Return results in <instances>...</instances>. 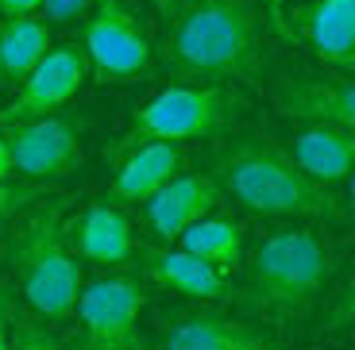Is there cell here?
<instances>
[{"mask_svg": "<svg viewBox=\"0 0 355 350\" xmlns=\"http://www.w3.org/2000/svg\"><path fill=\"white\" fill-rule=\"evenodd\" d=\"M213 181L243 208L278 219H340L329 185L305 177L286 147L266 135H236L213 158Z\"/></svg>", "mask_w": 355, "mask_h": 350, "instance_id": "6da1fadb", "label": "cell"}, {"mask_svg": "<svg viewBox=\"0 0 355 350\" xmlns=\"http://www.w3.org/2000/svg\"><path fill=\"white\" fill-rule=\"evenodd\" d=\"M166 62L189 77H255V4L251 0H182L166 35Z\"/></svg>", "mask_w": 355, "mask_h": 350, "instance_id": "7a4b0ae2", "label": "cell"}, {"mask_svg": "<svg viewBox=\"0 0 355 350\" xmlns=\"http://www.w3.org/2000/svg\"><path fill=\"white\" fill-rule=\"evenodd\" d=\"M12 262H16V277L24 289L27 304L46 320H66L73 315L81 289V273L73 262L70 246H66L58 212L46 208L24 223L16 246H12Z\"/></svg>", "mask_w": 355, "mask_h": 350, "instance_id": "3957f363", "label": "cell"}, {"mask_svg": "<svg viewBox=\"0 0 355 350\" xmlns=\"http://www.w3.org/2000/svg\"><path fill=\"white\" fill-rule=\"evenodd\" d=\"M236 108H240V97L220 85H170L132 116V127L116 147V158L139 142L213 139L236 120Z\"/></svg>", "mask_w": 355, "mask_h": 350, "instance_id": "277c9868", "label": "cell"}, {"mask_svg": "<svg viewBox=\"0 0 355 350\" xmlns=\"http://www.w3.org/2000/svg\"><path fill=\"white\" fill-rule=\"evenodd\" d=\"M332 273L329 246L313 231H278L263 239L251 262V285L270 308H305Z\"/></svg>", "mask_w": 355, "mask_h": 350, "instance_id": "5b68a950", "label": "cell"}, {"mask_svg": "<svg viewBox=\"0 0 355 350\" xmlns=\"http://www.w3.org/2000/svg\"><path fill=\"white\" fill-rule=\"evenodd\" d=\"M143 293L132 277H97L78 293L81 350H135L139 347Z\"/></svg>", "mask_w": 355, "mask_h": 350, "instance_id": "8992f818", "label": "cell"}, {"mask_svg": "<svg viewBox=\"0 0 355 350\" xmlns=\"http://www.w3.org/2000/svg\"><path fill=\"white\" fill-rule=\"evenodd\" d=\"M81 131L85 123L73 116H35L24 123H8V150L12 166L24 177H39V181H58L70 177L81 166Z\"/></svg>", "mask_w": 355, "mask_h": 350, "instance_id": "52a82bcc", "label": "cell"}, {"mask_svg": "<svg viewBox=\"0 0 355 350\" xmlns=\"http://www.w3.org/2000/svg\"><path fill=\"white\" fill-rule=\"evenodd\" d=\"M81 50L101 81H132L151 66V43L120 0H101L85 19Z\"/></svg>", "mask_w": 355, "mask_h": 350, "instance_id": "ba28073f", "label": "cell"}, {"mask_svg": "<svg viewBox=\"0 0 355 350\" xmlns=\"http://www.w3.org/2000/svg\"><path fill=\"white\" fill-rule=\"evenodd\" d=\"M85 73H89V62L81 46L66 43L46 50L43 62L24 77L16 100L0 112V123L8 127V123H24V120H35V116L58 112L62 104H70L78 97V89L85 85Z\"/></svg>", "mask_w": 355, "mask_h": 350, "instance_id": "9c48e42d", "label": "cell"}, {"mask_svg": "<svg viewBox=\"0 0 355 350\" xmlns=\"http://www.w3.org/2000/svg\"><path fill=\"white\" fill-rule=\"evenodd\" d=\"M147 223L159 239H178L189 223H197L201 216L220 204V185L205 174H178L162 185L155 196H147Z\"/></svg>", "mask_w": 355, "mask_h": 350, "instance_id": "30bf717a", "label": "cell"}, {"mask_svg": "<svg viewBox=\"0 0 355 350\" xmlns=\"http://www.w3.org/2000/svg\"><path fill=\"white\" fill-rule=\"evenodd\" d=\"M290 158L305 177H313V181H320V185L344 181V177L352 174V162H355L352 127H340V123H313L302 135H293Z\"/></svg>", "mask_w": 355, "mask_h": 350, "instance_id": "8fae6325", "label": "cell"}, {"mask_svg": "<svg viewBox=\"0 0 355 350\" xmlns=\"http://www.w3.org/2000/svg\"><path fill=\"white\" fill-rule=\"evenodd\" d=\"M182 169V150L178 142H139L128 154H120V169L112 177V201L143 204L155 196L170 177Z\"/></svg>", "mask_w": 355, "mask_h": 350, "instance_id": "7c38bea8", "label": "cell"}, {"mask_svg": "<svg viewBox=\"0 0 355 350\" xmlns=\"http://www.w3.org/2000/svg\"><path fill=\"white\" fill-rule=\"evenodd\" d=\"M302 35L324 66L352 70L355 62V0H313L302 12Z\"/></svg>", "mask_w": 355, "mask_h": 350, "instance_id": "4fadbf2b", "label": "cell"}, {"mask_svg": "<svg viewBox=\"0 0 355 350\" xmlns=\"http://www.w3.org/2000/svg\"><path fill=\"white\" fill-rule=\"evenodd\" d=\"M278 108L286 116H309L317 123H355V93L344 77H290L278 85Z\"/></svg>", "mask_w": 355, "mask_h": 350, "instance_id": "5bb4252c", "label": "cell"}, {"mask_svg": "<svg viewBox=\"0 0 355 350\" xmlns=\"http://www.w3.org/2000/svg\"><path fill=\"white\" fill-rule=\"evenodd\" d=\"M162 350H282L263 331L228 315H186L170 327Z\"/></svg>", "mask_w": 355, "mask_h": 350, "instance_id": "9a60e30c", "label": "cell"}, {"mask_svg": "<svg viewBox=\"0 0 355 350\" xmlns=\"http://www.w3.org/2000/svg\"><path fill=\"white\" fill-rule=\"evenodd\" d=\"M70 243L73 254L97 266H124L135 254L132 228L112 204H93V208L81 212V219L70 228Z\"/></svg>", "mask_w": 355, "mask_h": 350, "instance_id": "2e32d148", "label": "cell"}, {"mask_svg": "<svg viewBox=\"0 0 355 350\" xmlns=\"http://www.w3.org/2000/svg\"><path fill=\"white\" fill-rule=\"evenodd\" d=\"M147 273L159 281L162 289L182 293V297H197V300H213L224 293V277L216 266L201 262L189 250H147Z\"/></svg>", "mask_w": 355, "mask_h": 350, "instance_id": "e0dca14e", "label": "cell"}, {"mask_svg": "<svg viewBox=\"0 0 355 350\" xmlns=\"http://www.w3.org/2000/svg\"><path fill=\"white\" fill-rule=\"evenodd\" d=\"M51 50V27L35 16H8L0 24V62L4 77H19L35 70L43 54Z\"/></svg>", "mask_w": 355, "mask_h": 350, "instance_id": "ac0fdd59", "label": "cell"}, {"mask_svg": "<svg viewBox=\"0 0 355 350\" xmlns=\"http://www.w3.org/2000/svg\"><path fill=\"white\" fill-rule=\"evenodd\" d=\"M178 239H182V250L197 254L201 262L216 266V270H232V266L240 262V254H243V228L236 223V219L201 216Z\"/></svg>", "mask_w": 355, "mask_h": 350, "instance_id": "d6986e66", "label": "cell"}, {"mask_svg": "<svg viewBox=\"0 0 355 350\" xmlns=\"http://www.w3.org/2000/svg\"><path fill=\"white\" fill-rule=\"evenodd\" d=\"M12 324L16 327L8 331V350H62L39 324H27V320H12Z\"/></svg>", "mask_w": 355, "mask_h": 350, "instance_id": "ffe728a7", "label": "cell"}, {"mask_svg": "<svg viewBox=\"0 0 355 350\" xmlns=\"http://www.w3.org/2000/svg\"><path fill=\"white\" fill-rule=\"evenodd\" d=\"M43 8L54 24H73L89 12V0H43Z\"/></svg>", "mask_w": 355, "mask_h": 350, "instance_id": "44dd1931", "label": "cell"}, {"mask_svg": "<svg viewBox=\"0 0 355 350\" xmlns=\"http://www.w3.org/2000/svg\"><path fill=\"white\" fill-rule=\"evenodd\" d=\"M27 196H31L27 189H12L8 181H0V219H4V216H12V212H16L19 204L27 201Z\"/></svg>", "mask_w": 355, "mask_h": 350, "instance_id": "7402d4cb", "label": "cell"}, {"mask_svg": "<svg viewBox=\"0 0 355 350\" xmlns=\"http://www.w3.org/2000/svg\"><path fill=\"white\" fill-rule=\"evenodd\" d=\"M35 8H43V0H0L4 16H31Z\"/></svg>", "mask_w": 355, "mask_h": 350, "instance_id": "603a6c76", "label": "cell"}, {"mask_svg": "<svg viewBox=\"0 0 355 350\" xmlns=\"http://www.w3.org/2000/svg\"><path fill=\"white\" fill-rule=\"evenodd\" d=\"M12 174H16V166H12V150H8V139L0 135V181H8Z\"/></svg>", "mask_w": 355, "mask_h": 350, "instance_id": "cb8c5ba5", "label": "cell"}, {"mask_svg": "<svg viewBox=\"0 0 355 350\" xmlns=\"http://www.w3.org/2000/svg\"><path fill=\"white\" fill-rule=\"evenodd\" d=\"M12 315H8V304H4V297H0V350H8V331H12Z\"/></svg>", "mask_w": 355, "mask_h": 350, "instance_id": "d4e9b609", "label": "cell"}, {"mask_svg": "<svg viewBox=\"0 0 355 350\" xmlns=\"http://www.w3.org/2000/svg\"><path fill=\"white\" fill-rule=\"evenodd\" d=\"M259 4H266V12H270V19H275V27L282 31V4H286V0H259Z\"/></svg>", "mask_w": 355, "mask_h": 350, "instance_id": "484cf974", "label": "cell"}, {"mask_svg": "<svg viewBox=\"0 0 355 350\" xmlns=\"http://www.w3.org/2000/svg\"><path fill=\"white\" fill-rule=\"evenodd\" d=\"M151 4H155V8H159V12H174L178 4H182V0H151Z\"/></svg>", "mask_w": 355, "mask_h": 350, "instance_id": "4316f807", "label": "cell"}, {"mask_svg": "<svg viewBox=\"0 0 355 350\" xmlns=\"http://www.w3.org/2000/svg\"><path fill=\"white\" fill-rule=\"evenodd\" d=\"M0 77H4V62H0Z\"/></svg>", "mask_w": 355, "mask_h": 350, "instance_id": "83f0119b", "label": "cell"}]
</instances>
